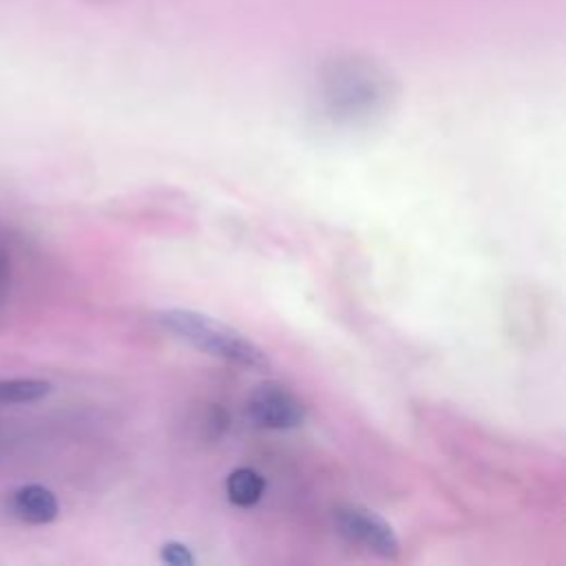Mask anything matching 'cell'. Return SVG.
Returning <instances> with one entry per match:
<instances>
[{
    "instance_id": "277c9868",
    "label": "cell",
    "mask_w": 566,
    "mask_h": 566,
    "mask_svg": "<svg viewBox=\"0 0 566 566\" xmlns=\"http://www.w3.org/2000/svg\"><path fill=\"white\" fill-rule=\"evenodd\" d=\"M9 511L27 524H49L60 513L55 493L42 484H24L9 497Z\"/></svg>"
},
{
    "instance_id": "5b68a950",
    "label": "cell",
    "mask_w": 566,
    "mask_h": 566,
    "mask_svg": "<svg viewBox=\"0 0 566 566\" xmlns=\"http://www.w3.org/2000/svg\"><path fill=\"white\" fill-rule=\"evenodd\" d=\"M265 491V480L250 467H239L226 478V495L237 506H254Z\"/></svg>"
},
{
    "instance_id": "52a82bcc",
    "label": "cell",
    "mask_w": 566,
    "mask_h": 566,
    "mask_svg": "<svg viewBox=\"0 0 566 566\" xmlns=\"http://www.w3.org/2000/svg\"><path fill=\"white\" fill-rule=\"evenodd\" d=\"M159 559L168 566H192L195 564L192 551L184 542H175V539L161 544Z\"/></svg>"
},
{
    "instance_id": "ba28073f",
    "label": "cell",
    "mask_w": 566,
    "mask_h": 566,
    "mask_svg": "<svg viewBox=\"0 0 566 566\" xmlns=\"http://www.w3.org/2000/svg\"><path fill=\"white\" fill-rule=\"evenodd\" d=\"M11 252L7 245L0 241V301L4 298L9 285H11Z\"/></svg>"
},
{
    "instance_id": "3957f363",
    "label": "cell",
    "mask_w": 566,
    "mask_h": 566,
    "mask_svg": "<svg viewBox=\"0 0 566 566\" xmlns=\"http://www.w3.org/2000/svg\"><path fill=\"white\" fill-rule=\"evenodd\" d=\"M248 416L252 422L265 429H294L305 422L307 409L301 402L296 394H292L287 387L268 380L254 387V391L248 398Z\"/></svg>"
},
{
    "instance_id": "7a4b0ae2",
    "label": "cell",
    "mask_w": 566,
    "mask_h": 566,
    "mask_svg": "<svg viewBox=\"0 0 566 566\" xmlns=\"http://www.w3.org/2000/svg\"><path fill=\"white\" fill-rule=\"evenodd\" d=\"M332 520L338 535H343L347 542L358 544L365 551L385 559L398 557L400 539L394 526L382 515L358 504H340L334 509Z\"/></svg>"
},
{
    "instance_id": "6da1fadb",
    "label": "cell",
    "mask_w": 566,
    "mask_h": 566,
    "mask_svg": "<svg viewBox=\"0 0 566 566\" xmlns=\"http://www.w3.org/2000/svg\"><path fill=\"white\" fill-rule=\"evenodd\" d=\"M157 323L179 340L210 356L223 358L245 369L263 371L270 367L268 354L254 340H250L237 327L214 316H208L203 312L186 310V307H168L157 312Z\"/></svg>"
},
{
    "instance_id": "8992f818",
    "label": "cell",
    "mask_w": 566,
    "mask_h": 566,
    "mask_svg": "<svg viewBox=\"0 0 566 566\" xmlns=\"http://www.w3.org/2000/svg\"><path fill=\"white\" fill-rule=\"evenodd\" d=\"M53 391V385L42 378H2L0 405H27L42 400Z\"/></svg>"
}]
</instances>
